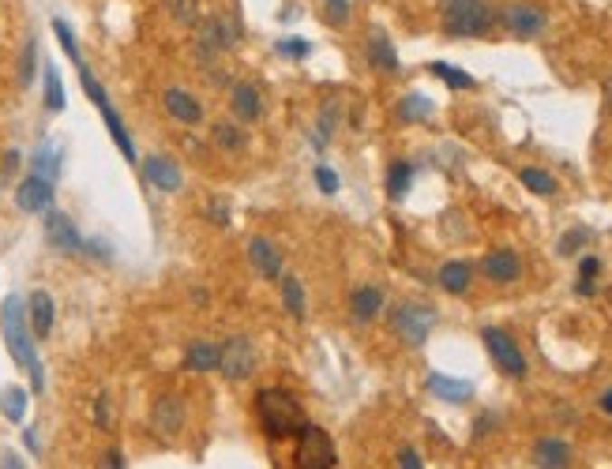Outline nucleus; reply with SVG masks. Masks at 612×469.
I'll list each match as a JSON object with an SVG mask.
<instances>
[{
  "mask_svg": "<svg viewBox=\"0 0 612 469\" xmlns=\"http://www.w3.org/2000/svg\"><path fill=\"white\" fill-rule=\"evenodd\" d=\"M278 286H282V308L293 315V319H304V312H309V305H304V286L297 275H282L278 278Z\"/></svg>",
  "mask_w": 612,
  "mask_h": 469,
  "instance_id": "29",
  "label": "nucleus"
},
{
  "mask_svg": "<svg viewBox=\"0 0 612 469\" xmlns=\"http://www.w3.org/2000/svg\"><path fill=\"white\" fill-rule=\"evenodd\" d=\"M53 192H57L53 181L38 177V173H27V177L15 184V207L23 214H45L49 207H53Z\"/></svg>",
  "mask_w": 612,
  "mask_h": 469,
  "instance_id": "12",
  "label": "nucleus"
},
{
  "mask_svg": "<svg viewBox=\"0 0 612 469\" xmlns=\"http://www.w3.org/2000/svg\"><path fill=\"white\" fill-rule=\"evenodd\" d=\"M53 34H57V42H61V49L68 53V61H72V68L83 61V53H80V42H75V31L68 27L64 19H53Z\"/></svg>",
  "mask_w": 612,
  "mask_h": 469,
  "instance_id": "39",
  "label": "nucleus"
},
{
  "mask_svg": "<svg viewBox=\"0 0 612 469\" xmlns=\"http://www.w3.org/2000/svg\"><path fill=\"white\" fill-rule=\"evenodd\" d=\"M335 125H339V102L330 98V102H323V109H320V125H316V136H312L316 151H320V146H327V139H330V132H335Z\"/></svg>",
  "mask_w": 612,
  "mask_h": 469,
  "instance_id": "36",
  "label": "nucleus"
},
{
  "mask_svg": "<svg viewBox=\"0 0 612 469\" xmlns=\"http://www.w3.org/2000/svg\"><path fill=\"white\" fill-rule=\"evenodd\" d=\"M139 173H143V181L150 188H158V192H181V184H185L181 165H177L173 158H166V155H147L139 162Z\"/></svg>",
  "mask_w": 612,
  "mask_h": 469,
  "instance_id": "14",
  "label": "nucleus"
},
{
  "mask_svg": "<svg viewBox=\"0 0 612 469\" xmlns=\"http://www.w3.org/2000/svg\"><path fill=\"white\" fill-rule=\"evenodd\" d=\"M274 49H278V53H282V57L304 61V57H309V53H312V42H304V38H282V42H278Z\"/></svg>",
  "mask_w": 612,
  "mask_h": 469,
  "instance_id": "44",
  "label": "nucleus"
},
{
  "mask_svg": "<svg viewBox=\"0 0 612 469\" xmlns=\"http://www.w3.org/2000/svg\"><path fill=\"white\" fill-rule=\"evenodd\" d=\"M586 240H590V230H568L564 237H559V244H556V252L559 256H575V252H582L586 249Z\"/></svg>",
  "mask_w": 612,
  "mask_h": 469,
  "instance_id": "41",
  "label": "nucleus"
},
{
  "mask_svg": "<svg viewBox=\"0 0 612 469\" xmlns=\"http://www.w3.org/2000/svg\"><path fill=\"white\" fill-rule=\"evenodd\" d=\"M481 342H484V350H489L492 364L500 368L503 376H512V380H522V376H526V357H522V350H519L515 338L507 334V331L484 327V331H481Z\"/></svg>",
  "mask_w": 612,
  "mask_h": 469,
  "instance_id": "7",
  "label": "nucleus"
},
{
  "mask_svg": "<svg viewBox=\"0 0 612 469\" xmlns=\"http://www.w3.org/2000/svg\"><path fill=\"white\" fill-rule=\"evenodd\" d=\"M379 308H384V289L379 286H357L349 293V315L357 319V324H372V319L379 315Z\"/></svg>",
  "mask_w": 612,
  "mask_h": 469,
  "instance_id": "20",
  "label": "nucleus"
},
{
  "mask_svg": "<svg viewBox=\"0 0 612 469\" xmlns=\"http://www.w3.org/2000/svg\"><path fill=\"white\" fill-rule=\"evenodd\" d=\"M312 177H316V188H320L323 195H335V192H339V173H335V169L316 165V173H312Z\"/></svg>",
  "mask_w": 612,
  "mask_h": 469,
  "instance_id": "45",
  "label": "nucleus"
},
{
  "mask_svg": "<svg viewBox=\"0 0 612 469\" xmlns=\"http://www.w3.org/2000/svg\"><path fill=\"white\" fill-rule=\"evenodd\" d=\"M519 181H522V188L533 192V195H556L552 173H545V169H538V165H526V169L519 173Z\"/></svg>",
  "mask_w": 612,
  "mask_h": 469,
  "instance_id": "34",
  "label": "nucleus"
},
{
  "mask_svg": "<svg viewBox=\"0 0 612 469\" xmlns=\"http://www.w3.org/2000/svg\"><path fill=\"white\" fill-rule=\"evenodd\" d=\"M365 57H368V64H372L376 71H398V53H395L391 38L379 31V27H372V34H368V42H365Z\"/></svg>",
  "mask_w": 612,
  "mask_h": 469,
  "instance_id": "21",
  "label": "nucleus"
},
{
  "mask_svg": "<svg viewBox=\"0 0 612 469\" xmlns=\"http://www.w3.org/2000/svg\"><path fill=\"white\" fill-rule=\"evenodd\" d=\"M440 312L432 305H421V301H402L391 308V331L406 342V345H425L432 327H436Z\"/></svg>",
  "mask_w": 612,
  "mask_h": 469,
  "instance_id": "4",
  "label": "nucleus"
},
{
  "mask_svg": "<svg viewBox=\"0 0 612 469\" xmlns=\"http://www.w3.org/2000/svg\"><path fill=\"white\" fill-rule=\"evenodd\" d=\"M500 23L492 0H440V27L447 38H484Z\"/></svg>",
  "mask_w": 612,
  "mask_h": 469,
  "instance_id": "3",
  "label": "nucleus"
},
{
  "mask_svg": "<svg viewBox=\"0 0 612 469\" xmlns=\"http://www.w3.org/2000/svg\"><path fill=\"white\" fill-rule=\"evenodd\" d=\"M398 469H425V465H421V455H417L414 447H402V451H398Z\"/></svg>",
  "mask_w": 612,
  "mask_h": 469,
  "instance_id": "48",
  "label": "nucleus"
},
{
  "mask_svg": "<svg viewBox=\"0 0 612 469\" xmlns=\"http://www.w3.org/2000/svg\"><path fill=\"white\" fill-rule=\"evenodd\" d=\"M533 462H538V469H568L571 465V447L564 439L545 436V439L533 443Z\"/></svg>",
  "mask_w": 612,
  "mask_h": 469,
  "instance_id": "22",
  "label": "nucleus"
},
{
  "mask_svg": "<svg viewBox=\"0 0 612 469\" xmlns=\"http://www.w3.org/2000/svg\"><path fill=\"white\" fill-rule=\"evenodd\" d=\"M45 240H49V249L68 252V256H80L87 237H80V230H75V221H72L64 211L49 207V211H45Z\"/></svg>",
  "mask_w": 612,
  "mask_h": 469,
  "instance_id": "10",
  "label": "nucleus"
},
{
  "mask_svg": "<svg viewBox=\"0 0 612 469\" xmlns=\"http://www.w3.org/2000/svg\"><path fill=\"white\" fill-rule=\"evenodd\" d=\"M297 447H293V465L297 469H335L339 451H335V439H330L320 425H304L297 436Z\"/></svg>",
  "mask_w": 612,
  "mask_h": 469,
  "instance_id": "5",
  "label": "nucleus"
},
{
  "mask_svg": "<svg viewBox=\"0 0 612 469\" xmlns=\"http://www.w3.org/2000/svg\"><path fill=\"white\" fill-rule=\"evenodd\" d=\"M500 23L507 31H512L515 38H538L541 31H545V23H549V15L533 5V0H512L503 12H500Z\"/></svg>",
  "mask_w": 612,
  "mask_h": 469,
  "instance_id": "9",
  "label": "nucleus"
},
{
  "mask_svg": "<svg viewBox=\"0 0 612 469\" xmlns=\"http://www.w3.org/2000/svg\"><path fill=\"white\" fill-rule=\"evenodd\" d=\"M432 98H425V94H406L402 102H398V109H395V117L398 120H406V125H417V120H428L432 117Z\"/></svg>",
  "mask_w": 612,
  "mask_h": 469,
  "instance_id": "30",
  "label": "nucleus"
},
{
  "mask_svg": "<svg viewBox=\"0 0 612 469\" xmlns=\"http://www.w3.org/2000/svg\"><path fill=\"white\" fill-rule=\"evenodd\" d=\"M320 8L330 27H346L349 23V0H320Z\"/></svg>",
  "mask_w": 612,
  "mask_h": 469,
  "instance_id": "42",
  "label": "nucleus"
},
{
  "mask_svg": "<svg viewBox=\"0 0 612 469\" xmlns=\"http://www.w3.org/2000/svg\"><path fill=\"white\" fill-rule=\"evenodd\" d=\"M61 165H64V151L57 143H42L38 151H34V158H31V173H38V177H45V181H61Z\"/></svg>",
  "mask_w": 612,
  "mask_h": 469,
  "instance_id": "23",
  "label": "nucleus"
},
{
  "mask_svg": "<svg viewBox=\"0 0 612 469\" xmlns=\"http://www.w3.org/2000/svg\"><path fill=\"white\" fill-rule=\"evenodd\" d=\"M410 184H414V165L410 162H391V169H387V195L391 200H402V195L410 192Z\"/></svg>",
  "mask_w": 612,
  "mask_h": 469,
  "instance_id": "33",
  "label": "nucleus"
},
{
  "mask_svg": "<svg viewBox=\"0 0 612 469\" xmlns=\"http://www.w3.org/2000/svg\"><path fill=\"white\" fill-rule=\"evenodd\" d=\"M166 8L177 23H185V27H196L199 23V0H166Z\"/></svg>",
  "mask_w": 612,
  "mask_h": 469,
  "instance_id": "40",
  "label": "nucleus"
},
{
  "mask_svg": "<svg viewBox=\"0 0 612 469\" xmlns=\"http://www.w3.org/2000/svg\"><path fill=\"white\" fill-rule=\"evenodd\" d=\"M436 282H440L444 293H454V297H458V293H466V289H470V282H473V267L463 263V259H451V263L440 267Z\"/></svg>",
  "mask_w": 612,
  "mask_h": 469,
  "instance_id": "24",
  "label": "nucleus"
},
{
  "mask_svg": "<svg viewBox=\"0 0 612 469\" xmlns=\"http://www.w3.org/2000/svg\"><path fill=\"white\" fill-rule=\"evenodd\" d=\"M211 139H215V146L218 151H244L248 146V136H244V128H241V120H215L211 125Z\"/></svg>",
  "mask_w": 612,
  "mask_h": 469,
  "instance_id": "26",
  "label": "nucleus"
},
{
  "mask_svg": "<svg viewBox=\"0 0 612 469\" xmlns=\"http://www.w3.org/2000/svg\"><path fill=\"white\" fill-rule=\"evenodd\" d=\"M42 102H45V109H49V113H64V106H68L57 64H45V94H42Z\"/></svg>",
  "mask_w": 612,
  "mask_h": 469,
  "instance_id": "31",
  "label": "nucleus"
},
{
  "mask_svg": "<svg viewBox=\"0 0 612 469\" xmlns=\"http://www.w3.org/2000/svg\"><path fill=\"white\" fill-rule=\"evenodd\" d=\"M0 334H5V345L15 361V368L31 376V390L42 394L45 390V368L38 361V350H34V334H31V324H27V301H19L15 293L5 297L0 305Z\"/></svg>",
  "mask_w": 612,
  "mask_h": 469,
  "instance_id": "1",
  "label": "nucleus"
},
{
  "mask_svg": "<svg viewBox=\"0 0 612 469\" xmlns=\"http://www.w3.org/2000/svg\"><path fill=\"white\" fill-rule=\"evenodd\" d=\"M101 469H124V455L117 447H110L106 458H101Z\"/></svg>",
  "mask_w": 612,
  "mask_h": 469,
  "instance_id": "49",
  "label": "nucleus"
},
{
  "mask_svg": "<svg viewBox=\"0 0 612 469\" xmlns=\"http://www.w3.org/2000/svg\"><path fill=\"white\" fill-rule=\"evenodd\" d=\"M481 275L496 282V286H507V282H519L522 278V259L512 252V249H500V252H489L481 259Z\"/></svg>",
  "mask_w": 612,
  "mask_h": 469,
  "instance_id": "16",
  "label": "nucleus"
},
{
  "mask_svg": "<svg viewBox=\"0 0 612 469\" xmlns=\"http://www.w3.org/2000/svg\"><path fill=\"white\" fill-rule=\"evenodd\" d=\"M425 387L436 394L440 402H451V406H463V402L473 399V383L470 380H454V376H440V372H432L425 380Z\"/></svg>",
  "mask_w": 612,
  "mask_h": 469,
  "instance_id": "19",
  "label": "nucleus"
},
{
  "mask_svg": "<svg viewBox=\"0 0 612 469\" xmlns=\"http://www.w3.org/2000/svg\"><path fill=\"white\" fill-rule=\"evenodd\" d=\"M19 151H15V146H8V151H5V158H0V181H12L15 177V169H19Z\"/></svg>",
  "mask_w": 612,
  "mask_h": 469,
  "instance_id": "46",
  "label": "nucleus"
},
{
  "mask_svg": "<svg viewBox=\"0 0 612 469\" xmlns=\"http://www.w3.org/2000/svg\"><path fill=\"white\" fill-rule=\"evenodd\" d=\"M94 425L98 428H110V394H98V402H94Z\"/></svg>",
  "mask_w": 612,
  "mask_h": 469,
  "instance_id": "47",
  "label": "nucleus"
},
{
  "mask_svg": "<svg viewBox=\"0 0 612 469\" xmlns=\"http://www.w3.org/2000/svg\"><path fill=\"white\" fill-rule=\"evenodd\" d=\"M229 109H234V120H241V125H256L263 117L260 90L252 83H234V90H229Z\"/></svg>",
  "mask_w": 612,
  "mask_h": 469,
  "instance_id": "18",
  "label": "nucleus"
},
{
  "mask_svg": "<svg viewBox=\"0 0 612 469\" xmlns=\"http://www.w3.org/2000/svg\"><path fill=\"white\" fill-rule=\"evenodd\" d=\"M256 417L267 439H293L309 425V413L297 402V394L286 387H263L256 394Z\"/></svg>",
  "mask_w": 612,
  "mask_h": 469,
  "instance_id": "2",
  "label": "nucleus"
},
{
  "mask_svg": "<svg viewBox=\"0 0 612 469\" xmlns=\"http://www.w3.org/2000/svg\"><path fill=\"white\" fill-rule=\"evenodd\" d=\"M605 102H608V109H612V76L605 80Z\"/></svg>",
  "mask_w": 612,
  "mask_h": 469,
  "instance_id": "53",
  "label": "nucleus"
},
{
  "mask_svg": "<svg viewBox=\"0 0 612 469\" xmlns=\"http://www.w3.org/2000/svg\"><path fill=\"white\" fill-rule=\"evenodd\" d=\"M428 71H432L436 80H444L451 90H473V87H477V80L470 76V71L451 68V64H444V61H432V64H428Z\"/></svg>",
  "mask_w": 612,
  "mask_h": 469,
  "instance_id": "32",
  "label": "nucleus"
},
{
  "mask_svg": "<svg viewBox=\"0 0 612 469\" xmlns=\"http://www.w3.org/2000/svg\"><path fill=\"white\" fill-rule=\"evenodd\" d=\"M27 406H31L27 387H5V390H0V413H5V421L23 425V421H27Z\"/></svg>",
  "mask_w": 612,
  "mask_h": 469,
  "instance_id": "28",
  "label": "nucleus"
},
{
  "mask_svg": "<svg viewBox=\"0 0 612 469\" xmlns=\"http://www.w3.org/2000/svg\"><path fill=\"white\" fill-rule=\"evenodd\" d=\"M196 27H199V57H203V61H207L211 53H222V49H229V45L241 38L237 27H234V19L222 15V12L211 15V19H199Z\"/></svg>",
  "mask_w": 612,
  "mask_h": 469,
  "instance_id": "11",
  "label": "nucleus"
},
{
  "mask_svg": "<svg viewBox=\"0 0 612 469\" xmlns=\"http://www.w3.org/2000/svg\"><path fill=\"white\" fill-rule=\"evenodd\" d=\"M23 443H27V451H31V455H42V451H38V432H34V428L23 432Z\"/></svg>",
  "mask_w": 612,
  "mask_h": 469,
  "instance_id": "51",
  "label": "nucleus"
},
{
  "mask_svg": "<svg viewBox=\"0 0 612 469\" xmlns=\"http://www.w3.org/2000/svg\"><path fill=\"white\" fill-rule=\"evenodd\" d=\"M185 425H188V402L181 394L169 390L162 399H155V406H150V432L158 439H177L185 432Z\"/></svg>",
  "mask_w": 612,
  "mask_h": 469,
  "instance_id": "8",
  "label": "nucleus"
},
{
  "mask_svg": "<svg viewBox=\"0 0 612 469\" xmlns=\"http://www.w3.org/2000/svg\"><path fill=\"white\" fill-rule=\"evenodd\" d=\"M203 214H207V221H211V226H218V230H225L229 221H234V207H229V200H222V195H218V200H211Z\"/></svg>",
  "mask_w": 612,
  "mask_h": 469,
  "instance_id": "43",
  "label": "nucleus"
},
{
  "mask_svg": "<svg viewBox=\"0 0 612 469\" xmlns=\"http://www.w3.org/2000/svg\"><path fill=\"white\" fill-rule=\"evenodd\" d=\"M601 409H605V413H612V390H605V394H601Z\"/></svg>",
  "mask_w": 612,
  "mask_h": 469,
  "instance_id": "52",
  "label": "nucleus"
},
{
  "mask_svg": "<svg viewBox=\"0 0 612 469\" xmlns=\"http://www.w3.org/2000/svg\"><path fill=\"white\" fill-rule=\"evenodd\" d=\"M256 364H260V350L252 345L248 338H229L225 345H218V372L229 380V383H241L248 380L252 372H256Z\"/></svg>",
  "mask_w": 612,
  "mask_h": 469,
  "instance_id": "6",
  "label": "nucleus"
},
{
  "mask_svg": "<svg viewBox=\"0 0 612 469\" xmlns=\"http://www.w3.org/2000/svg\"><path fill=\"white\" fill-rule=\"evenodd\" d=\"M248 263H252V270H256L260 278H267V282H278V278L286 275L282 249H278L271 237H252V240H248Z\"/></svg>",
  "mask_w": 612,
  "mask_h": 469,
  "instance_id": "13",
  "label": "nucleus"
},
{
  "mask_svg": "<svg viewBox=\"0 0 612 469\" xmlns=\"http://www.w3.org/2000/svg\"><path fill=\"white\" fill-rule=\"evenodd\" d=\"M75 76H80V83H83V90H87V98H91V106H110V98H106V87H101L98 80H94V71L87 68V61H80L75 64Z\"/></svg>",
  "mask_w": 612,
  "mask_h": 469,
  "instance_id": "37",
  "label": "nucleus"
},
{
  "mask_svg": "<svg viewBox=\"0 0 612 469\" xmlns=\"http://www.w3.org/2000/svg\"><path fill=\"white\" fill-rule=\"evenodd\" d=\"M27 324H31V334L42 342L53 334V324H57V305L53 297H49L45 289H34L31 297H27Z\"/></svg>",
  "mask_w": 612,
  "mask_h": 469,
  "instance_id": "15",
  "label": "nucleus"
},
{
  "mask_svg": "<svg viewBox=\"0 0 612 469\" xmlns=\"http://www.w3.org/2000/svg\"><path fill=\"white\" fill-rule=\"evenodd\" d=\"M185 368L188 372H218V345L211 342H192L185 350Z\"/></svg>",
  "mask_w": 612,
  "mask_h": 469,
  "instance_id": "27",
  "label": "nucleus"
},
{
  "mask_svg": "<svg viewBox=\"0 0 612 469\" xmlns=\"http://www.w3.org/2000/svg\"><path fill=\"white\" fill-rule=\"evenodd\" d=\"M162 106L173 120H181V125H199L203 120V106H199V98H192L185 87H166L162 90Z\"/></svg>",
  "mask_w": 612,
  "mask_h": 469,
  "instance_id": "17",
  "label": "nucleus"
},
{
  "mask_svg": "<svg viewBox=\"0 0 612 469\" xmlns=\"http://www.w3.org/2000/svg\"><path fill=\"white\" fill-rule=\"evenodd\" d=\"M34 71H38V38H27L23 42V53H19V87H31Z\"/></svg>",
  "mask_w": 612,
  "mask_h": 469,
  "instance_id": "35",
  "label": "nucleus"
},
{
  "mask_svg": "<svg viewBox=\"0 0 612 469\" xmlns=\"http://www.w3.org/2000/svg\"><path fill=\"white\" fill-rule=\"evenodd\" d=\"M598 275H601V259H598V256H586V259L579 263V286H575L579 297H590Z\"/></svg>",
  "mask_w": 612,
  "mask_h": 469,
  "instance_id": "38",
  "label": "nucleus"
},
{
  "mask_svg": "<svg viewBox=\"0 0 612 469\" xmlns=\"http://www.w3.org/2000/svg\"><path fill=\"white\" fill-rule=\"evenodd\" d=\"M0 469H27V465L19 462V455H15V451H8L5 458H0Z\"/></svg>",
  "mask_w": 612,
  "mask_h": 469,
  "instance_id": "50",
  "label": "nucleus"
},
{
  "mask_svg": "<svg viewBox=\"0 0 612 469\" xmlns=\"http://www.w3.org/2000/svg\"><path fill=\"white\" fill-rule=\"evenodd\" d=\"M98 113H101V120H106V128H110V136H113V143H117V151L124 155V162H139V158H136V143H132L129 128H124L120 113H117L113 106H101Z\"/></svg>",
  "mask_w": 612,
  "mask_h": 469,
  "instance_id": "25",
  "label": "nucleus"
}]
</instances>
